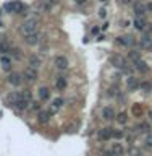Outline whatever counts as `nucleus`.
Wrapping results in <instances>:
<instances>
[{
	"mask_svg": "<svg viewBox=\"0 0 152 156\" xmlns=\"http://www.w3.org/2000/svg\"><path fill=\"white\" fill-rule=\"evenodd\" d=\"M39 29V21L36 18H28L21 24V33L23 34H31V33H37Z\"/></svg>",
	"mask_w": 152,
	"mask_h": 156,
	"instance_id": "obj_1",
	"label": "nucleus"
},
{
	"mask_svg": "<svg viewBox=\"0 0 152 156\" xmlns=\"http://www.w3.org/2000/svg\"><path fill=\"white\" fill-rule=\"evenodd\" d=\"M23 78H24V81H28V83H34V81L37 80V68L28 65L23 72Z\"/></svg>",
	"mask_w": 152,
	"mask_h": 156,
	"instance_id": "obj_2",
	"label": "nucleus"
},
{
	"mask_svg": "<svg viewBox=\"0 0 152 156\" xmlns=\"http://www.w3.org/2000/svg\"><path fill=\"white\" fill-rule=\"evenodd\" d=\"M5 8H7L8 11H11V13H21V11L24 10V5L23 2H20V0H11V2H8V4H5Z\"/></svg>",
	"mask_w": 152,
	"mask_h": 156,
	"instance_id": "obj_3",
	"label": "nucleus"
},
{
	"mask_svg": "<svg viewBox=\"0 0 152 156\" xmlns=\"http://www.w3.org/2000/svg\"><path fill=\"white\" fill-rule=\"evenodd\" d=\"M117 42L120 46H125V47H133V46L136 44V39L133 38L131 34H128V36H120V38L117 39Z\"/></svg>",
	"mask_w": 152,
	"mask_h": 156,
	"instance_id": "obj_4",
	"label": "nucleus"
},
{
	"mask_svg": "<svg viewBox=\"0 0 152 156\" xmlns=\"http://www.w3.org/2000/svg\"><path fill=\"white\" fill-rule=\"evenodd\" d=\"M39 41H41V36H39V33L24 34V42H26L28 46H36V44H39Z\"/></svg>",
	"mask_w": 152,
	"mask_h": 156,
	"instance_id": "obj_5",
	"label": "nucleus"
},
{
	"mask_svg": "<svg viewBox=\"0 0 152 156\" xmlns=\"http://www.w3.org/2000/svg\"><path fill=\"white\" fill-rule=\"evenodd\" d=\"M138 44L141 49H151L152 47V36L151 34H142L141 39L138 41Z\"/></svg>",
	"mask_w": 152,
	"mask_h": 156,
	"instance_id": "obj_6",
	"label": "nucleus"
},
{
	"mask_svg": "<svg viewBox=\"0 0 152 156\" xmlns=\"http://www.w3.org/2000/svg\"><path fill=\"white\" fill-rule=\"evenodd\" d=\"M8 83L13 85V86H20V85L23 83V75H20V73H16V72H11L10 75H8Z\"/></svg>",
	"mask_w": 152,
	"mask_h": 156,
	"instance_id": "obj_7",
	"label": "nucleus"
},
{
	"mask_svg": "<svg viewBox=\"0 0 152 156\" xmlns=\"http://www.w3.org/2000/svg\"><path fill=\"white\" fill-rule=\"evenodd\" d=\"M126 88H128V91H134L139 88V80L136 78V76L129 75L128 78H126Z\"/></svg>",
	"mask_w": 152,
	"mask_h": 156,
	"instance_id": "obj_8",
	"label": "nucleus"
},
{
	"mask_svg": "<svg viewBox=\"0 0 152 156\" xmlns=\"http://www.w3.org/2000/svg\"><path fill=\"white\" fill-rule=\"evenodd\" d=\"M53 63H55V67L58 70H66L68 68V60H66V57H63V56H57L55 60H53Z\"/></svg>",
	"mask_w": 152,
	"mask_h": 156,
	"instance_id": "obj_9",
	"label": "nucleus"
},
{
	"mask_svg": "<svg viewBox=\"0 0 152 156\" xmlns=\"http://www.w3.org/2000/svg\"><path fill=\"white\" fill-rule=\"evenodd\" d=\"M112 63H113V67H117V68L121 70L125 65H126V59H125L123 56H118V54H117V56L112 57Z\"/></svg>",
	"mask_w": 152,
	"mask_h": 156,
	"instance_id": "obj_10",
	"label": "nucleus"
},
{
	"mask_svg": "<svg viewBox=\"0 0 152 156\" xmlns=\"http://www.w3.org/2000/svg\"><path fill=\"white\" fill-rule=\"evenodd\" d=\"M29 104H31V101H28V99H24L23 96L20 94V99L16 101V104H15V108L18 109V111H26V109L29 108Z\"/></svg>",
	"mask_w": 152,
	"mask_h": 156,
	"instance_id": "obj_11",
	"label": "nucleus"
},
{
	"mask_svg": "<svg viewBox=\"0 0 152 156\" xmlns=\"http://www.w3.org/2000/svg\"><path fill=\"white\" fill-rule=\"evenodd\" d=\"M112 133H113V128L105 127V128H102V130L99 132V138H100V140H104V142H107V140L112 138Z\"/></svg>",
	"mask_w": 152,
	"mask_h": 156,
	"instance_id": "obj_12",
	"label": "nucleus"
},
{
	"mask_svg": "<svg viewBox=\"0 0 152 156\" xmlns=\"http://www.w3.org/2000/svg\"><path fill=\"white\" fill-rule=\"evenodd\" d=\"M0 65H2V68L4 70H11V57H8L7 54L5 56H0Z\"/></svg>",
	"mask_w": 152,
	"mask_h": 156,
	"instance_id": "obj_13",
	"label": "nucleus"
},
{
	"mask_svg": "<svg viewBox=\"0 0 152 156\" xmlns=\"http://www.w3.org/2000/svg\"><path fill=\"white\" fill-rule=\"evenodd\" d=\"M110 153L113 156H123L125 148L121 146V143H113V145H112V148H110Z\"/></svg>",
	"mask_w": 152,
	"mask_h": 156,
	"instance_id": "obj_14",
	"label": "nucleus"
},
{
	"mask_svg": "<svg viewBox=\"0 0 152 156\" xmlns=\"http://www.w3.org/2000/svg\"><path fill=\"white\" fill-rule=\"evenodd\" d=\"M63 104H65V101L62 99V98H57V99L52 101V106H50V114H53V112H57L60 108H62Z\"/></svg>",
	"mask_w": 152,
	"mask_h": 156,
	"instance_id": "obj_15",
	"label": "nucleus"
},
{
	"mask_svg": "<svg viewBox=\"0 0 152 156\" xmlns=\"http://www.w3.org/2000/svg\"><path fill=\"white\" fill-rule=\"evenodd\" d=\"M102 117H104L105 120H112V119H115V111L107 106V108L102 109Z\"/></svg>",
	"mask_w": 152,
	"mask_h": 156,
	"instance_id": "obj_16",
	"label": "nucleus"
},
{
	"mask_svg": "<svg viewBox=\"0 0 152 156\" xmlns=\"http://www.w3.org/2000/svg\"><path fill=\"white\" fill-rule=\"evenodd\" d=\"M50 111H41L39 112V115H37V120L41 122V124H47L49 120H50Z\"/></svg>",
	"mask_w": 152,
	"mask_h": 156,
	"instance_id": "obj_17",
	"label": "nucleus"
},
{
	"mask_svg": "<svg viewBox=\"0 0 152 156\" xmlns=\"http://www.w3.org/2000/svg\"><path fill=\"white\" fill-rule=\"evenodd\" d=\"M146 11H147V5L144 4H134V13L138 16H144Z\"/></svg>",
	"mask_w": 152,
	"mask_h": 156,
	"instance_id": "obj_18",
	"label": "nucleus"
},
{
	"mask_svg": "<svg viewBox=\"0 0 152 156\" xmlns=\"http://www.w3.org/2000/svg\"><path fill=\"white\" fill-rule=\"evenodd\" d=\"M134 65H136V70L141 72V73H149V70H151V68H149V65L144 62V60H138Z\"/></svg>",
	"mask_w": 152,
	"mask_h": 156,
	"instance_id": "obj_19",
	"label": "nucleus"
},
{
	"mask_svg": "<svg viewBox=\"0 0 152 156\" xmlns=\"http://www.w3.org/2000/svg\"><path fill=\"white\" fill-rule=\"evenodd\" d=\"M146 24H147V21L144 20V16H138L134 20V28L138 29V31H142V29L146 28Z\"/></svg>",
	"mask_w": 152,
	"mask_h": 156,
	"instance_id": "obj_20",
	"label": "nucleus"
},
{
	"mask_svg": "<svg viewBox=\"0 0 152 156\" xmlns=\"http://www.w3.org/2000/svg\"><path fill=\"white\" fill-rule=\"evenodd\" d=\"M10 51H11V46L8 44L5 39H2V41H0V56H5V54H8Z\"/></svg>",
	"mask_w": 152,
	"mask_h": 156,
	"instance_id": "obj_21",
	"label": "nucleus"
},
{
	"mask_svg": "<svg viewBox=\"0 0 152 156\" xmlns=\"http://www.w3.org/2000/svg\"><path fill=\"white\" fill-rule=\"evenodd\" d=\"M128 60H131L133 63H136L138 60H141V52L134 51V49H133V51H129L128 52Z\"/></svg>",
	"mask_w": 152,
	"mask_h": 156,
	"instance_id": "obj_22",
	"label": "nucleus"
},
{
	"mask_svg": "<svg viewBox=\"0 0 152 156\" xmlns=\"http://www.w3.org/2000/svg\"><path fill=\"white\" fill-rule=\"evenodd\" d=\"M39 98H41L42 101H47L49 98H50V90H49L47 86H42L41 90H39Z\"/></svg>",
	"mask_w": 152,
	"mask_h": 156,
	"instance_id": "obj_23",
	"label": "nucleus"
},
{
	"mask_svg": "<svg viewBox=\"0 0 152 156\" xmlns=\"http://www.w3.org/2000/svg\"><path fill=\"white\" fill-rule=\"evenodd\" d=\"M55 86H57V90H58V91L65 90V88H66V78H65V76H58V78H57Z\"/></svg>",
	"mask_w": 152,
	"mask_h": 156,
	"instance_id": "obj_24",
	"label": "nucleus"
},
{
	"mask_svg": "<svg viewBox=\"0 0 152 156\" xmlns=\"http://www.w3.org/2000/svg\"><path fill=\"white\" fill-rule=\"evenodd\" d=\"M41 63H42L41 57H37V56H31V57H29V67L39 68V65H41Z\"/></svg>",
	"mask_w": 152,
	"mask_h": 156,
	"instance_id": "obj_25",
	"label": "nucleus"
},
{
	"mask_svg": "<svg viewBox=\"0 0 152 156\" xmlns=\"http://www.w3.org/2000/svg\"><path fill=\"white\" fill-rule=\"evenodd\" d=\"M18 99H20V93H11L10 96L7 98V103H8V106H15Z\"/></svg>",
	"mask_w": 152,
	"mask_h": 156,
	"instance_id": "obj_26",
	"label": "nucleus"
},
{
	"mask_svg": "<svg viewBox=\"0 0 152 156\" xmlns=\"http://www.w3.org/2000/svg\"><path fill=\"white\" fill-rule=\"evenodd\" d=\"M115 119H117V122L120 125H125L126 122H128V114H126V112H120V114H118Z\"/></svg>",
	"mask_w": 152,
	"mask_h": 156,
	"instance_id": "obj_27",
	"label": "nucleus"
},
{
	"mask_svg": "<svg viewBox=\"0 0 152 156\" xmlns=\"http://www.w3.org/2000/svg\"><path fill=\"white\" fill-rule=\"evenodd\" d=\"M136 128H138V130H139L141 133H149V130H151V127H149L147 122H141V124H139Z\"/></svg>",
	"mask_w": 152,
	"mask_h": 156,
	"instance_id": "obj_28",
	"label": "nucleus"
},
{
	"mask_svg": "<svg viewBox=\"0 0 152 156\" xmlns=\"http://www.w3.org/2000/svg\"><path fill=\"white\" fill-rule=\"evenodd\" d=\"M10 54H11V57H13V59H18V60L21 59V51H20L18 47L11 49V51H10Z\"/></svg>",
	"mask_w": 152,
	"mask_h": 156,
	"instance_id": "obj_29",
	"label": "nucleus"
},
{
	"mask_svg": "<svg viewBox=\"0 0 152 156\" xmlns=\"http://www.w3.org/2000/svg\"><path fill=\"white\" fill-rule=\"evenodd\" d=\"M139 88H141V90H144V91H151L152 90V85L147 83V81H142V83H139Z\"/></svg>",
	"mask_w": 152,
	"mask_h": 156,
	"instance_id": "obj_30",
	"label": "nucleus"
},
{
	"mask_svg": "<svg viewBox=\"0 0 152 156\" xmlns=\"http://www.w3.org/2000/svg\"><path fill=\"white\" fill-rule=\"evenodd\" d=\"M123 135H125V133L121 132V130H113V133H112V137H113V138H117V140L123 138Z\"/></svg>",
	"mask_w": 152,
	"mask_h": 156,
	"instance_id": "obj_31",
	"label": "nucleus"
},
{
	"mask_svg": "<svg viewBox=\"0 0 152 156\" xmlns=\"http://www.w3.org/2000/svg\"><path fill=\"white\" fill-rule=\"evenodd\" d=\"M142 33H144V34H151V33H152V24L151 23L146 24V28L142 29Z\"/></svg>",
	"mask_w": 152,
	"mask_h": 156,
	"instance_id": "obj_32",
	"label": "nucleus"
},
{
	"mask_svg": "<svg viewBox=\"0 0 152 156\" xmlns=\"http://www.w3.org/2000/svg\"><path fill=\"white\" fill-rule=\"evenodd\" d=\"M146 143H147V146H152V133L151 132L146 135Z\"/></svg>",
	"mask_w": 152,
	"mask_h": 156,
	"instance_id": "obj_33",
	"label": "nucleus"
},
{
	"mask_svg": "<svg viewBox=\"0 0 152 156\" xmlns=\"http://www.w3.org/2000/svg\"><path fill=\"white\" fill-rule=\"evenodd\" d=\"M129 155H131V156H139V155H141V151H139L138 148H131V150H129Z\"/></svg>",
	"mask_w": 152,
	"mask_h": 156,
	"instance_id": "obj_34",
	"label": "nucleus"
},
{
	"mask_svg": "<svg viewBox=\"0 0 152 156\" xmlns=\"http://www.w3.org/2000/svg\"><path fill=\"white\" fill-rule=\"evenodd\" d=\"M20 94H21V96H23V98H24V99H28V101H31V93H29V91H28V90L24 91V93H20Z\"/></svg>",
	"mask_w": 152,
	"mask_h": 156,
	"instance_id": "obj_35",
	"label": "nucleus"
},
{
	"mask_svg": "<svg viewBox=\"0 0 152 156\" xmlns=\"http://www.w3.org/2000/svg\"><path fill=\"white\" fill-rule=\"evenodd\" d=\"M133 112H134L136 115H139V112H142V109H139L138 104H134V106H133Z\"/></svg>",
	"mask_w": 152,
	"mask_h": 156,
	"instance_id": "obj_36",
	"label": "nucleus"
},
{
	"mask_svg": "<svg viewBox=\"0 0 152 156\" xmlns=\"http://www.w3.org/2000/svg\"><path fill=\"white\" fill-rule=\"evenodd\" d=\"M99 16L100 18H105V16H107V10H105V8H100V10H99Z\"/></svg>",
	"mask_w": 152,
	"mask_h": 156,
	"instance_id": "obj_37",
	"label": "nucleus"
},
{
	"mask_svg": "<svg viewBox=\"0 0 152 156\" xmlns=\"http://www.w3.org/2000/svg\"><path fill=\"white\" fill-rule=\"evenodd\" d=\"M31 104H32L31 108L34 109V111H36V109H37V111H39V109H41V104H37V103H31Z\"/></svg>",
	"mask_w": 152,
	"mask_h": 156,
	"instance_id": "obj_38",
	"label": "nucleus"
},
{
	"mask_svg": "<svg viewBox=\"0 0 152 156\" xmlns=\"http://www.w3.org/2000/svg\"><path fill=\"white\" fill-rule=\"evenodd\" d=\"M100 156H113V155H112L110 151H102V155H100Z\"/></svg>",
	"mask_w": 152,
	"mask_h": 156,
	"instance_id": "obj_39",
	"label": "nucleus"
},
{
	"mask_svg": "<svg viewBox=\"0 0 152 156\" xmlns=\"http://www.w3.org/2000/svg\"><path fill=\"white\" fill-rule=\"evenodd\" d=\"M75 2H76V4H78V5H83L84 2H86V0H75Z\"/></svg>",
	"mask_w": 152,
	"mask_h": 156,
	"instance_id": "obj_40",
	"label": "nucleus"
},
{
	"mask_svg": "<svg viewBox=\"0 0 152 156\" xmlns=\"http://www.w3.org/2000/svg\"><path fill=\"white\" fill-rule=\"evenodd\" d=\"M49 2H50V4H52V5H57V4H58V2H60V0H49Z\"/></svg>",
	"mask_w": 152,
	"mask_h": 156,
	"instance_id": "obj_41",
	"label": "nucleus"
},
{
	"mask_svg": "<svg viewBox=\"0 0 152 156\" xmlns=\"http://www.w3.org/2000/svg\"><path fill=\"white\" fill-rule=\"evenodd\" d=\"M121 2H123V4H131L133 0H121Z\"/></svg>",
	"mask_w": 152,
	"mask_h": 156,
	"instance_id": "obj_42",
	"label": "nucleus"
},
{
	"mask_svg": "<svg viewBox=\"0 0 152 156\" xmlns=\"http://www.w3.org/2000/svg\"><path fill=\"white\" fill-rule=\"evenodd\" d=\"M147 10H151V11H152V2H151V4L147 5Z\"/></svg>",
	"mask_w": 152,
	"mask_h": 156,
	"instance_id": "obj_43",
	"label": "nucleus"
},
{
	"mask_svg": "<svg viewBox=\"0 0 152 156\" xmlns=\"http://www.w3.org/2000/svg\"><path fill=\"white\" fill-rule=\"evenodd\" d=\"M149 117H151V120H152V111H151V112H149Z\"/></svg>",
	"mask_w": 152,
	"mask_h": 156,
	"instance_id": "obj_44",
	"label": "nucleus"
},
{
	"mask_svg": "<svg viewBox=\"0 0 152 156\" xmlns=\"http://www.w3.org/2000/svg\"><path fill=\"white\" fill-rule=\"evenodd\" d=\"M100 2H107V0H100Z\"/></svg>",
	"mask_w": 152,
	"mask_h": 156,
	"instance_id": "obj_45",
	"label": "nucleus"
},
{
	"mask_svg": "<svg viewBox=\"0 0 152 156\" xmlns=\"http://www.w3.org/2000/svg\"><path fill=\"white\" fill-rule=\"evenodd\" d=\"M0 18H2V13H0Z\"/></svg>",
	"mask_w": 152,
	"mask_h": 156,
	"instance_id": "obj_46",
	"label": "nucleus"
},
{
	"mask_svg": "<svg viewBox=\"0 0 152 156\" xmlns=\"http://www.w3.org/2000/svg\"><path fill=\"white\" fill-rule=\"evenodd\" d=\"M0 41H2V39H0Z\"/></svg>",
	"mask_w": 152,
	"mask_h": 156,
	"instance_id": "obj_47",
	"label": "nucleus"
}]
</instances>
